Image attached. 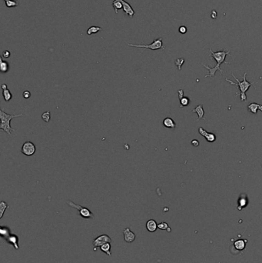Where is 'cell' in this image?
<instances>
[{"label": "cell", "instance_id": "33", "mask_svg": "<svg viewBox=\"0 0 262 263\" xmlns=\"http://www.w3.org/2000/svg\"><path fill=\"white\" fill-rule=\"evenodd\" d=\"M191 145H194V146L195 147H198V145H199V142H198V140H196V139H194V140L191 141Z\"/></svg>", "mask_w": 262, "mask_h": 263}, {"label": "cell", "instance_id": "25", "mask_svg": "<svg viewBox=\"0 0 262 263\" xmlns=\"http://www.w3.org/2000/svg\"><path fill=\"white\" fill-rule=\"evenodd\" d=\"M189 104V98L187 97H183V98H180V106L181 108L184 106H186Z\"/></svg>", "mask_w": 262, "mask_h": 263}, {"label": "cell", "instance_id": "2", "mask_svg": "<svg viewBox=\"0 0 262 263\" xmlns=\"http://www.w3.org/2000/svg\"><path fill=\"white\" fill-rule=\"evenodd\" d=\"M232 76H233V77L235 79L237 83H234L233 81L229 80V79H225V81L228 82V83H230L231 85H234V86H238V87L239 88V89H240V92H240V95H241V100L244 101V102H246L247 96H246V95H245V93H246V92L248 90V89H249L251 86H254V84H253V83H251L250 82H248V81L246 80L247 73H244V76H242V78H243L242 81H239V79H237L233 73H232Z\"/></svg>", "mask_w": 262, "mask_h": 263}, {"label": "cell", "instance_id": "4", "mask_svg": "<svg viewBox=\"0 0 262 263\" xmlns=\"http://www.w3.org/2000/svg\"><path fill=\"white\" fill-rule=\"evenodd\" d=\"M67 204L70 207H73V208H76V209L79 211V215L81 217H82L83 219H93L94 215L93 213L90 211L88 208L86 207H83L80 205H78V204L74 203L72 201H68Z\"/></svg>", "mask_w": 262, "mask_h": 263}, {"label": "cell", "instance_id": "18", "mask_svg": "<svg viewBox=\"0 0 262 263\" xmlns=\"http://www.w3.org/2000/svg\"><path fill=\"white\" fill-rule=\"evenodd\" d=\"M163 125L165 127L168 128V129H175L176 127L175 123L172 118H169V117H167L163 120Z\"/></svg>", "mask_w": 262, "mask_h": 263}, {"label": "cell", "instance_id": "9", "mask_svg": "<svg viewBox=\"0 0 262 263\" xmlns=\"http://www.w3.org/2000/svg\"><path fill=\"white\" fill-rule=\"evenodd\" d=\"M198 132H199V133L201 136L205 138V139L208 142H214L216 140V136L214 133H207V131L204 130L202 127H200L198 129Z\"/></svg>", "mask_w": 262, "mask_h": 263}, {"label": "cell", "instance_id": "20", "mask_svg": "<svg viewBox=\"0 0 262 263\" xmlns=\"http://www.w3.org/2000/svg\"><path fill=\"white\" fill-rule=\"evenodd\" d=\"M0 234H1V236L4 239H5L11 235L10 229L7 226H1V228H0Z\"/></svg>", "mask_w": 262, "mask_h": 263}, {"label": "cell", "instance_id": "22", "mask_svg": "<svg viewBox=\"0 0 262 263\" xmlns=\"http://www.w3.org/2000/svg\"><path fill=\"white\" fill-rule=\"evenodd\" d=\"M112 5L114 7L115 12V13H118V12H119L120 9H123V5H122L120 0H115L114 2H112Z\"/></svg>", "mask_w": 262, "mask_h": 263}, {"label": "cell", "instance_id": "10", "mask_svg": "<svg viewBox=\"0 0 262 263\" xmlns=\"http://www.w3.org/2000/svg\"><path fill=\"white\" fill-rule=\"evenodd\" d=\"M8 243L10 245H13V247L16 249H19V237L16 235H10L8 238L5 239Z\"/></svg>", "mask_w": 262, "mask_h": 263}, {"label": "cell", "instance_id": "26", "mask_svg": "<svg viewBox=\"0 0 262 263\" xmlns=\"http://www.w3.org/2000/svg\"><path fill=\"white\" fill-rule=\"evenodd\" d=\"M42 119H43L45 122H46V123L49 122L50 121V112L47 111V112H44L43 114L42 115Z\"/></svg>", "mask_w": 262, "mask_h": 263}, {"label": "cell", "instance_id": "14", "mask_svg": "<svg viewBox=\"0 0 262 263\" xmlns=\"http://www.w3.org/2000/svg\"><path fill=\"white\" fill-rule=\"evenodd\" d=\"M146 229L149 233H154L158 229V224L155 220L150 219L146 222Z\"/></svg>", "mask_w": 262, "mask_h": 263}, {"label": "cell", "instance_id": "7", "mask_svg": "<svg viewBox=\"0 0 262 263\" xmlns=\"http://www.w3.org/2000/svg\"><path fill=\"white\" fill-rule=\"evenodd\" d=\"M108 242H112V239L108 235H101V236H98L97 238H95V239L92 242V245H93L94 250H96V249L98 247H101V245H104L105 243H108Z\"/></svg>", "mask_w": 262, "mask_h": 263}, {"label": "cell", "instance_id": "16", "mask_svg": "<svg viewBox=\"0 0 262 263\" xmlns=\"http://www.w3.org/2000/svg\"><path fill=\"white\" fill-rule=\"evenodd\" d=\"M192 112H195L198 114V121L200 119H204V111L203 109L202 105H198L195 108L192 109Z\"/></svg>", "mask_w": 262, "mask_h": 263}, {"label": "cell", "instance_id": "6", "mask_svg": "<svg viewBox=\"0 0 262 263\" xmlns=\"http://www.w3.org/2000/svg\"><path fill=\"white\" fill-rule=\"evenodd\" d=\"M36 147L34 145L33 142H30V141H27V142H24L22 147L21 152L23 155H26V156H31L33 155L36 153Z\"/></svg>", "mask_w": 262, "mask_h": 263}, {"label": "cell", "instance_id": "1", "mask_svg": "<svg viewBox=\"0 0 262 263\" xmlns=\"http://www.w3.org/2000/svg\"><path fill=\"white\" fill-rule=\"evenodd\" d=\"M209 51H210V52H211V54H209V56L212 57V58L214 59L215 60L216 62H217V64H216L214 67H212V68L209 67L208 66H206V65L202 64L203 66H204L205 69H207V71H209V74L206 75L205 78L214 77V76H215V73L217 71L220 72L221 76H222L223 71L221 69L220 66L224 62L226 63V64H229V62H228L225 61V58H226V56L228 55H230L231 50L228 51V52H226L225 50H221V51H219V52H213V51L211 50V48H210Z\"/></svg>", "mask_w": 262, "mask_h": 263}, {"label": "cell", "instance_id": "34", "mask_svg": "<svg viewBox=\"0 0 262 263\" xmlns=\"http://www.w3.org/2000/svg\"><path fill=\"white\" fill-rule=\"evenodd\" d=\"M211 18L214 19V20H215V19L217 18V12H216L215 10H213L212 12H211Z\"/></svg>", "mask_w": 262, "mask_h": 263}, {"label": "cell", "instance_id": "30", "mask_svg": "<svg viewBox=\"0 0 262 263\" xmlns=\"http://www.w3.org/2000/svg\"><path fill=\"white\" fill-rule=\"evenodd\" d=\"M2 58L8 59V58H9V56H10V55H11V54H10L9 51L5 50V51H4L3 52H2Z\"/></svg>", "mask_w": 262, "mask_h": 263}, {"label": "cell", "instance_id": "17", "mask_svg": "<svg viewBox=\"0 0 262 263\" xmlns=\"http://www.w3.org/2000/svg\"><path fill=\"white\" fill-rule=\"evenodd\" d=\"M248 108L253 114H256L257 112V110H260L262 112V105H260V104L254 103V102L250 104L248 106Z\"/></svg>", "mask_w": 262, "mask_h": 263}, {"label": "cell", "instance_id": "8", "mask_svg": "<svg viewBox=\"0 0 262 263\" xmlns=\"http://www.w3.org/2000/svg\"><path fill=\"white\" fill-rule=\"evenodd\" d=\"M123 236H124V239L126 242H133L136 239V236L133 232L131 231V229L129 228H126L123 230Z\"/></svg>", "mask_w": 262, "mask_h": 263}, {"label": "cell", "instance_id": "29", "mask_svg": "<svg viewBox=\"0 0 262 263\" xmlns=\"http://www.w3.org/2000/svg\"><path fill=\"white\" fill-rule=\"evenodd\" d=\"M158 228L159 229H161V230H167L169 227L168 223L163 222H161L159 223V224H158Z\"/></svg>", "mask_w": 262, "mask_h": 263}, {"label": "cell", "instance_id": "3", "mask_svg": "<svg viewBox=\"0 0 262 263\" xmlns=\"http://www.w3.org/2000/svg\"><path fill=\"white\" fill-rule=\"evenodd\" d=\"M23 116V114H16V115H9L2 109L0 110V119H1V125H0V129L3 130L5 133L11 136L12 132H15V129L12 128L10 126V122L12 119L17 117Z\"/></svg>", "mask_w": 262, "mask_h": 263}, {"label": "cell", "instance_id": "27", "mask_svg": "<svg viewBox=\"0 0 262 263\" xmlns=\"http://www.w3.org/2000/svg\"><path fill=\"white\" fill-rule=\"evenodd\" d=\"M5 1L7 7L17 6V5H18V2H16V1H12V0H5Z\"/></svg>", "mask_w": 262, "mask_h": 263}, {"label": "cell", "instance_id": "24", "mask_svg": "<svg viewBox=\"0 0 262 263\" xmlns=\"http://www.w3.org/2000/svg\"><path fill=\"white\" fill-rule=\"evenodd\" d=\"M99 31H101V28L98 27V26H92V27L89 28L87 31V34L90 36V35L94 34V33H97Z\"/></svg>", "mask_w": 262, "mask_h": 263}, {"label": "cell", "instance_id": "23", "mask_svg": "<svg viewBox=\"0 0 262 263\" xmlns=\"http://www.w3.org/2000/svg\"><path fill=\"white\" fill-rule=\"evenodd\" d=\"M8 205H7L4 201H2V202H0V219L2 218V216H3L4 215V212H5V211L6 210V208H8Z\"/></svg>", "mask_w": 262, "mask_h": 263}, {"label": "cell", "instance_id": "12", "mask_svg": "<svg viewBox=\"0 0 262 263\" xmlns=\"http://www.w3.org/2000/svg\"><path fill=\"white\" fill-rule=\"evenodd\" d=\"M120 1L122 2V5H123V10H124L125 12L127 15H129V17L132 18L134 14H135V12H134L133 9L132 8V6H131L128 2H126L124 0H120Z\"/></svg>", "mask_w": 262, "mask_h": 263}, {"label": "cell", "instance_id": "28", "mask_svg": "<svg viewBox=\"0 0 262 263\" xmlns=\"http://www.w3.org/2000/svg\"><path fill=\"white\" fill-rule=\"evenodd\" d=\"M184 62H185V59H178L175 60V65L178 66L179 70H181L182 66L183 65Z\"/></svg>", "mask_w": 262, "mask_h": 263}, {"label": "cell", "instance_id": "11", "mask_svg": "<svg viewBox=\"0 0 262 263\" xmlns=\"http://www.w3.org/2000/svg\"><path fill=\"white\" fill-rule=\"evenodd\" d=\"M1 88L2 89V95H3V98L5 99V102H9L12 98V95L10 92V91L8 89L6 84H2Z\"/></svg>", "mask_w": 262, "mask_h": 263}, {"label": "cell", "instance_id": "19", "mask_svg": "<svg viewBox=\"0 0 262 263\" xmlns=\"http://www.w3.org/2000/svg\"><path fill=\"white\" fill-rule=\"evenodd\" d=\"M111 243L110 242H108V243H105L104 244V245H102L100 247V249H101V252H103L104 253L106 254L108 256L111 257L112 256V252H111Z\"/></svg>", "mask_w": 262, "mask_h": 263}, {"label": "cell", "instance_id": "21", "mask_svg": "<svg viewBox=\"0 0 262 263\" xmlns=\"http://www.w3.org/2000/svg\"><path fill=\"white\" fill-rule=\"evenodd\" d=\"M9 69V66L8 62L3 61L2 58H0V70L3 73H7Z\"/></svg>", "mask_w": 262, "mask_h": 263}, {"label": "cell", "instance_id": "5", "mask_svg": "<svg viewBox=\"0 0 262 263\" xmlns=\"http://www.w3.org/2000/svg\"><path fill=\"white\" fill-rule=\"evenodd\" d=\"M129 46L136 47V48H150L151 50H157V49H163L165 50V46L162 43V38L154 39L153 42L149 45H134V44H129Z\"/></svg>", "mask_w": 262, "mask_h": 263}, {"label": "cell", "instance_id": "31", "mask_svg": "<svg viewBox=\"0 0 262 263\" xmlns=\"http://www.w3.org/2000/svg\"><path fill=\"white\" fill-rule=\"evenodd\" d=\"M23 96L25 98H29L31 97V92L27 90L25 91V92H23Z\"/></svg>", "mask_w": 262, "mask_h": 263}, {"label": "cell", "instance_id": "13", "mask_svg": "<svg viewBox=\"0 0 262 263\" xmlns=\"http://www.w3.org/2000/svg\"><path fill=\"white\" fill-rule=\"evenodd\" d=\"M248 203V197L245 194H242L240 196L239 199H238V210H241L243 208L246 207Z\"/></svg>", "mask_w": 262, "mask_h": 263}, {"label": "cell", "instance_id": "32", "mask_svg": "<svg viewBox=\"0 0 262 263\" xmlns=\"http://www.w3.org/2000/svg\"><path fill=\"white\" fill-rule=\"evenodd\" d=\"M179 32L182 33V34H185L187 32V28L185 26H180L179 27Z\"/></svg>", "mask_w": 262, "mask_h": 263}, {"label": "cell", "instance_id": "15", "mask_svg": "<svg viewBox=\"0 0 262 263\" xmlns=\"http://www.w3.org/2000/svg\"><path fill=\"white\" fill-rule=\"evenodd\" d=\"M246 240H244V239H239V240L235 241L234 245H235V249H238L239 251H242L245 249V246H246Z\"/></svg>", "mask_w": 262, "mask_h": 263}]
</instances>
